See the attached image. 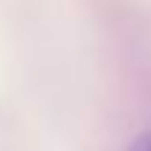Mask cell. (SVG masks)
<instances>
[{
  "mask_svg": "<svg viewBox=\"0 0 151 151\" xmlns=\"http://www.w3.org/2000/svg\"><path fill=\"white\" fill-rule=\"evenodd\" d=\"M129 151H151V132H146V134H140L134 143H132Z\"/></svg>",
  "mask_w": 151,
  "mask_h": 151,
  "instance_id": "cell-1",
  "label": "cell"
}]
</instances>
